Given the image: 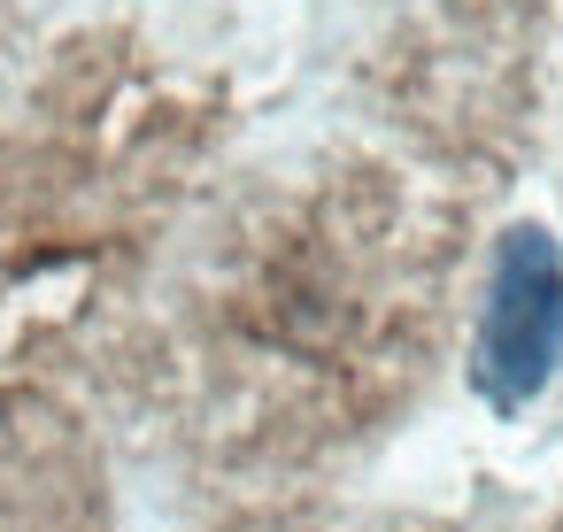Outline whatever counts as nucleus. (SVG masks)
I'll return each instance as SVG.
<instances>
[{"instance_id":"nucleus-1","label":"nucleus","mask_w":563,"mask_h":532,"mask_svg":"<svg viewBox=\"0 0 563 532\" xmlns=\"http://www.w3.org/2000/svg\"><path fill=\"white\" fill-rule=\"evenodd\" d=\"M563 363V255L540 224H509L494 247V286L478 317V355L471 378L486 409H525Z\"/></svg>"}]
</instances>
